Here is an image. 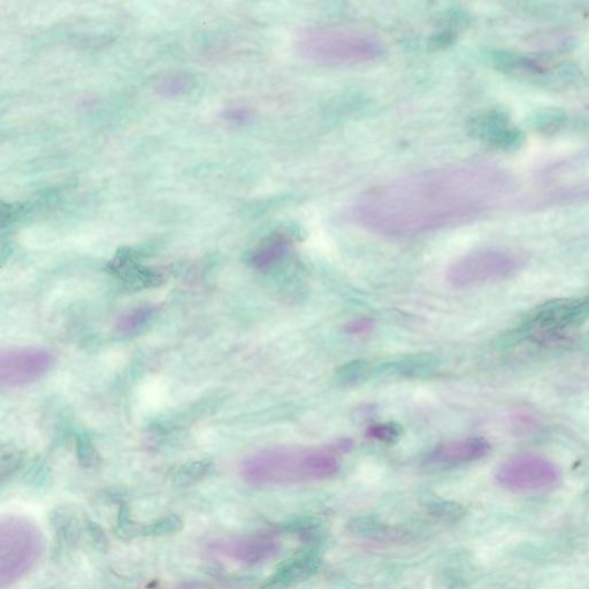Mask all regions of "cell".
Returning <instances> with one entry per match:
<instances>
[{"instance_id":"1","label":"cell","mask_w":589,"mask_h":589,"mask_svg":"<svg viewBox=\"0 0 589 589\" xmlns=\"http://www.w3.org/2000/svg\"><path fill=\"white\" fill-rule=\"evenodd\" d=\"M514 187L499 167L439 168L372 188L354 208L358 223L388 236H412L484 218Z\"/></svg>"},{"instance_id":"2","label":"cell","mask_w":589,"mask_h":589,"mask_svg":"<svg viewBox=\"0 0 589 589\" xmlns=\"http://www.w3.org/2000/svg\"><path fill=\"white\" fill-rule=\"evenodd\" d=\"M335 445L328 448L274 447L257 451L241 464V474L256 487L315 483L340 470Z\"/></svg>"},{"instance_id":"3","label":"cell","mask_w":589,"mask_h":589,"mask_svg":"<svg viewBox=\"0 0 589 589\" xmlns=\"http://www.w3.org/2000/svg\"><path fill=\"white\" fill-rule=\"evenodd\" d=\"M296 48L311 63L330 66L369 64L384 55L377 37L342 28L307 30L298 37Z\"/></svg>"},{"instance_id":"4","label":"cell","mask_w":589,"mask_h":589,"mask_svg":"<svg viewBox=\"0 0 589 589\" xmlns=\"http://www.w3.org/2000/svg\"><path fill=\"white\" fill-rule=\"evenodd\" d=\"M43 549V534L33 520L4 516L0 522V586H11L24 578L40 560Z\"/></svg>"},{"instance_id":"5","label":"cell","mask_w":589,"mask_h":589,"mask_svg":"<svg viewBox=\"0 0 589 589\" xmlns=\"http://www.w3.org/2000/svg\"><path fill=\"white\" fill-rule=\"evenodd\" d=\"M525 260L515 251L479 249L457 259L447 271L451 287L469 289L509 279L524 267Z\"/></svg>"},{"instance_id":"6","label":"cell","mask_w":589,"mask_h":589,"mask_svg":"<svg viewBox=\"0 0 589 589\" xmlns=\"http://www.w3.org/2000/svg\"><path fill=\"white\" fill-rule=\"evenodd\" d=\"M495 478L497 484L508 491L532 493L555 487L560 483L561 472L546 457L524 454L504 462Z\"/></svg>"},{"instance_id":"7","label":"cell","mask_w":589,"mask_h":589,"mask_svg":"<svg viewBox=\"0 0 589 589\" xmlns=\"http://www.w3.org/2000/svg\"><path fill=\"white\" fill-rule=\"evenodd\" d=\"M589 319V296L557 300L542 305L527 323L535 338L550 340L584 324Z\"/></svg>"},{"instance_id":"8","label":"cell","mask_w":589,"mask_h":589,"mask_svg":"<svg viewBox=\"0 0 589 589\" xmlns=\"http://www.w3.org/2000/svg\"><path fill=\"white\" fill-rule=\"evenodd\" d=\"M55 362L42 348H14L0 355V382L3 387L17 388L33 384L47 374Z\"/></svg>"},{"instance_id":"9","label":"cell","mask_w":589,"mask_h":589,"mask_svg":"<svg viewBox=\"0 0 589 589\" xmlns=\"http://www.w3.org/2000/svg\"><path fill=\"white\" fill-rule=\"evenodd\" d=\"M493 63L497 70L504 74L534 83H557L558 78L571 80L575 76L570 65L555 64L552 61L517 53L495 52Z\"/></svg>"},{"instance_id":"10","label":"cell","mask_w":589,"mask_h":589,"mask_svg":"<svg viewBox=\"0 0 589 589\" xmlns=\"http://www.w3.org/2000/svg\"><path fill=\"white\" fill-rule=\"evenodd\" d=\"M214 549L229 560L256 565L269 561L279 553L280 543L270 534L257 533L218 543Z\"/></svg>"},{"instance_id":"11","label":"cell","mask_w":589,"mask_h":589,"mask_svg":"<svg viewBox=\"0 0 589 589\" xmlns=\"http://www.w3.org/2000/svg\"><path fill=\"white\" fill-rule=\"evenodd\" d=\"M471 130L474 136L496 149H514L523 141V133L500 110L481 114L472 121Z\"/></svg>"},{"instance_id":"12","label":"cell","mask_w":589,"mask_h":589,"mask_svg":"<svg viewBox=\"0 0 589 589\" xmlns=\"http://www.w3.org/2000/svg\"><path fill=\"white\" fill-rule=\"evenodd\" d=\"M491 443L484 438H466L436 446L425 456L430 466H457L477 462L491 451Z\"/></svg>"},{"instance_id":"13","label":"cell","mask_w":589,"mask_h":589,"mask_svg":"<svg viewBox=\"0 0 589 589\" xmlns=\"http://www.w3.org/2000/svg\"><path fill=\"white\" fill-rule=\"evenodd\" d=\"M321 566L316 553L303 552L283 562L260 589H292L315 576Z\"/></svg>"},{"instance_id":"14","label":"cell","mask_w":589,"mask_h":589,"mask_svg":"<svg viewBox=\"0 0 589 589\" xmlns=\"http://www.w3.org/2000/svg\"><path fill=\"white\" fill-rule=\"evenodd\" d=\"M439 367V359L431 354L405 355L379 364V376L397 378H424L431 376Z\"/></svg>"},{"instance_id":"15","label":"cell","mask_w":589,"mask_h":589,"mask_svg":"<svg viewBox=\"0 0 589 589\" xmlns=\"http://www.w3.org/2000/svg\"><path fill=\"white\" fill-rule=\"evenodd\" d=\"M290 248L292 241L286 234H274L252 252L250 264L258 271H271L288 257Z\"/></svg>"},{"instance_id":"16","label":"cell","mask_w":589,"mask_h":589,"mask_svg":"<svg viewBox=\"0 0 589 589\" xmlns=\"http://www.w3.org/2000/svg\"><path fill=\"white\" fill-rule=\"evenodd\" d=\"M589 202V183L588 185H578L571 188L557 189L545 193L542 197L537 198L535 202L530 204L533 208H537L538 205L543 208L546 205H557V204H573V203H585Z\"/></svg>"},{"instance_id":"17","label":"cell","mask_w":589,"mask_h":589,"mask_svg":"<svg viewBox=\"0 0 589 589\" xmlns=\"http://www.w3.org/2000/svg\"><path fill=\"white\" fill-rule=\"evenodd\" d=\"M373 374V367L364 359L344 363L335 371V380L343 386H354L366 381Z\"/></svg>"},{"instance_id":"18","label":"cell","mask_w":589,"mask_h":589,"mask_svg":"<svg viewBox=\"0 0 589 589\" xmlns=\"http://www.w3.org/2000/svg\"><path fill=\"white\" fill-rule=\"evenodd\" d=\"M193 86V80L188 75H172L160 81L157 86V93L166 98L178 97L187 94Z\"/></svg>"},{"instance_id":"19","label":"cell","mask_w":589,"mask_h":589,"mask_svg":"<svg viewBox=\"0 0 589 589\" xmlns=\"http://www.w3.org/2000/svg\"><path fill=\"white\" fill-rule=\"evenodd\" d=\"M152 317V309L137 308L133 311L127 312L125 316H122L117 324L118 331L121 334H133L140 330L148 320Z\"/></svg>"},{"instance_id":"20","label":"cell","mask_w":589,"mask_h":589,"mask_svg":"<svg viewBox=\"0 0 589 589\" xmlns=\"http://www.w3.org/2000/svg\"><path fill=\"white\" fill-rule=\"evenodd\" d=\"M370 439L385 443H395L402 435V427L395 423L377 424L367 428Z\"/></svg>"},{"instance_id":"21","label":"cell","mask_w":589,"mask_h":589,"mask_svg":"<svg viewBox=\"0 0 589 589\" xmlns=\"http://www.w3.org/2000/svg\"><path fill=\"white\" fill-rule=\"evenodd\" d=\"M22 463L21 451L14 447H3L0 453V476L5 479L17 471Z\"/></svg>"},{"instance_id":"22","label":"cell","mask_w":589,"mask_h":589,"mask_svg":"<svg viewBox=\"0 0 589 589\" xmlns=\"http://www.w3.org/2000/svg\"><path fill=\"white\" fill-rule=\"evenodd\" d=\"M182 527L181 519L178 516H167L159 519L158 522L145 525L142 533L144 535H164L178 532Z\"/></svg>"},{"instance_id":"23","label":"cell","mask_w":589,"mask_h":589,"mask_svg":"<svg viewBox=\"0 0 589 589\" xmlns=\"http://www.w3.org/2000/svg\"><path fill=\"white\" fill-rule=\"evenodd\" d=\"M428 512L441 519H457L462 517L463 509L457 503L435 500L427 504Z\"/></svg>"},{"instance_id":"24","label":"cell","mask_w":589,"mask_h":589,"mask_svg":"<svg viewBox=\"0 0 589 589\" xmlns=\"http://www.w3.org/2000/svg\"><path fill=\"white\" fill-rule=\"evenodd\" d=\"M374 321L370 318L351 320L346 325V332L350 335H366L373 331Z\"/></svg>"},{"instance_id":"25","label":"cell","mask_w":589,"mask_h":589,"mask_svg":"<svg viewBox=\"0 0 589 589\" xmlns=\"http://www.w3.org/2000/svg\"><path fill=\"white\" fill-rule=\"evenodd\" d=\"M224 118L234 124H243L251 118V113L243 107H233V109L224 112Z\"/></svg>"},{"instance_id":"26","label":"cell","mask_w":589,"mask_h":589,"mask_svg":"<svg viewBox=\"0 0 589 589\" xmlns=\"http://www.w3.org/2000/svg\"><path fill=\"white\" fill-rule=\"evenodd\" d=\"M209 465H205L203 462L194 463L193 465H188L186 468L179 473L180 479L183 480H193L197 477H200L206 469H208Z\"/></svg>"},{"instance_id":"27","label":"cell","mask_w":589,"mask_h":589,"mask_svg":"<svg viewBox=\"0 0 589 589\" xmlns=\"http://www.w3.org/2000/svg\"><path fill=\"white\" fill-rule=\"evenodd\" d=\"M173 589H211V588L206 587L204 585H200V584H187V585L175 587Z\"/></svg>"}]
</instances>
